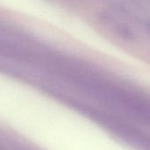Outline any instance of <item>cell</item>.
I'll return each instance as SVG.
<instances>
[{"label":"cell","mask_w":150,"mask_h":150,"mask_svg":"<svg viewBox=\"0 0 150 150\" xmlns=\"http://www.w3.org/2000/svg\"><path fill=\"white\" fill-rule=\"evenodd\" d=\"M121 11L122 16L126 17V20L121 21L126 25L123 31L150 33V1H132L130 4L121 6Z\"/></svg>","instance_id":"obj_1"}]
</instances>
